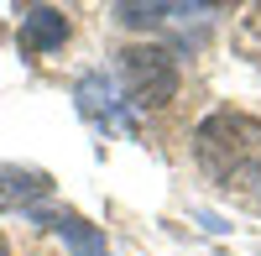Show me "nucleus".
Instances as JSON below:
<instances>
[{"instance_id":"20e7f679","label":"nucleus","mask_w":261,"mask_h":256,"mask_svg":"<svg viewBox=\"0 0 261 256\" xmlns=\"http://www.w3.org/2000/svg\"><path fill=\"white\" fill-rule=\"evenodd\" d=\"M53 225H58V236L68 241V251H73V256H110V251L99 246V236H94V230L84 225V220H73V215H58Z\"/></svg>"},{"instance_id":"f03ea898","label":"nucleus","mask_w":261,"mask_h":256,"mask_svg":"<svg viewBox=\"0 0 261 256\" xmlns=\"http://www.w3.org/2000/svg\"><path fill=\"white\" fill-rule=\"evenodd\" d=\"M47 173H32V167H11L0 162V209H21V204H37L47 194Z\"/></svg>"},{"instance_id":"7ed1b4c3","label":"nucleus","mask_w":261,"mask_h":256,"mask_svg":"<svg viewBox=\"0 0 261 256\" xmlns=\"http://www.w3.org/2000/svg\"><path fill=\"white\" fill-rule=\"evenodd\" d=\"M63 37H68V21H63V11L37 6V11L21 16V47H27V53H47V47H58Z\"/></svg>"},{"instance_id":"39448f33","label":"nucleus","mask_w":261,"mask_h":256,"mask_svg":"<svg viewBox=\"0 0 261 256\" xmlns=\"http://www.w3.org/2000/svg\"><path fill=\"white\" fill-rule=\"evenodd\" d=\"M0 256H11V246H6V236H0Z\"/></svg>"},{"instance_id":"f257e3e1","label":"nucleus","mask_w":261,"mask_h":256,"mask_svg":"<svg viewBox=\"0 0 261 256\" xmlns=\"http://www.w3.org/2000/svg\"><path fill=\"white\" fill-rule=\"evenodd\" d=\"M120 73H125V94L136 105H167L178 94V63L162 47H125Z\"/></svg>"}]
</instances>
